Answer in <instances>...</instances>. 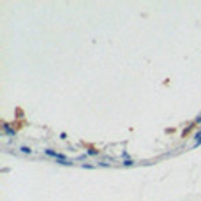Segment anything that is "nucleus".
Returning a JSON list of instances; mask_svg holds the SVG:
<instances>
[{"instance_id": "7ed1b4c3", "label": "nucleus", "mask_w": 201, "mask_h": 201, "mask_svg": "<svg viewBox=\"0 0 201 201\" xmlns=\"http://www.w3.org/2000/svg\"><path fill=\"white\" fill-rule=\"evenodd\" d=\"M199 145H201V130H198L194 134V148L199 147Z\"/></svg>"}, {"instance_id": "39448f33", "label": "nucleus", "mask_w": 201, "mask_h": 201, "mask_svg": "<svg viewBox=\"0 0 201 201\" xmlns=\"http://www.w3.org/2000/svg\"><path fill=\"white\" fill-rule=\"evenodd\" d=\"M20 152H21V153H28V155H30V153H32V148H30V147H25V145H23V147L20 148Z\"/></svg>"}, {"instance_id": "1a4fd4ad", "label": "nucleus", "mask_w": 201, "mask_h": 201, "mask_svg": "<svg viewBox=\"0 0 201 201\" xmlns=\"http://www.w3.org/2000/svg\"><path fill=\"white\" fill-rule=\"evenodd\" d=\"M122 159H124V161H125V159H130L129 153H127V152H122Z\"/></svg>"}, {"instance_id": "f257e3e1", "label": "nucleus", "mask_w": 201, "mask_h": 201, "mask_svg": "<svg viewBox=\"0 0 201 201\" xmlns=\"http://www.w3.org/2000/svg\"><path fill=\"white\" fill-rule=\"evenodd\" d=\"M48 157H53L55 161H69L67 159V155H64V153H60V152H55V150H51V148H46V150H43Z\"/></svg>"}, {"instance_id": "423d86ee", "label": "nucleus", "mask_w": 201, "mask_h": 201, "mask_svg": "<svg viewBox=\"0 0 201 201\" xmlns=\"http://www.w3.org/2000/svg\"><path fill=\"white\" fill-rule=\"evenodd\" d=\"M58 166H72V161H57Z\"/></svg>"}, {"instance_id": "0eeeda50", "label": "nucleus", "mask_w": 201, "mask_h": 201, "mask_svg": "<svg viewBox=\"0 0 201 201\" xmlns=\"http://www.w3.org/2000/svg\"><path fill=\"white\" fill-rule=\"evenodd\" d=\"M122 164H124V166H134V161H132V159H125Z\"/></svg>"}, {"instance_id": "f03ea898", "label": "nucleus", "mask_w": 201, "mask_h": 201, "mask_svg": "<svg viewBox=\"0 0 201 201\" xmlns=\"http://www.w3.org/2000/svg\"><path fill=\"white\" fill-rule=\"evenodd\" d=\"M2 127H4V132H6L7 136H16V130L12 129V127L7 124V122H4V124H2Z\"/></svg>"}, {"instance_id": "f8f14e48", "label": "nucleus", "mask_w": 201, "mask_h": 201, "mask_svg": "<svg viewBox=\"0 0 201 201\" xmlns=\"http://www.w3.org/2000/svg\"><path fill=\"white\" fill-rule=\"evenodd\" d=\"M194 124H201V115H199V116H198V118L194 120Z\"/></svg>"}, {"instance_id": "9b49d317", "label": "nucleus", "mask_w": 201, "mask_h": 201, "mask_svg": "<svg viewBox=\"0 0 201 201\" xmlns=\"http://www.w3.org/2000/svg\"><path fill=\"white\" fill-rule=\"evenodd\" d=\"M99 166H101V168H108L109 164L108 162H99Z\"/></svg>"}, {"instance_id": "9d476101", "label": "nucleus", "mask_w": 201, "mask_h": 201, "mask_svg": "<svg viewBox=\"0 0 201 201\" xmlns=\"http://www.w3.org/2000/svg\"><path fill=\"white\" fill-rule=\"evenodd\" d=\"M60 139H67V134L65 132H60Z\"/></svg>"}, {"instance_id": "6e6552de", "label": "nucleus", "mask_w": 201, "mask_h": 201, "mask_svg": "<svg viewBox=\"0 0 201 201\" xmlns=\"http://www.w3.org/2000/svg\"><path fill=\"white\" fill-rule=\"evenodd\" d=\"M81 168H87V169H94L95 166L94 164H81Z\"/></svg>"}, {"instance_id": "20e7f679", "label": "nucleus", "mask_w": 201, "mask_h": 201, "mask_svg": "<svg viewBox=\"0 0 201 201\" xmlns=\"http://www.w3.org/2000/svg\"><path fill=\"white\" fill-rule=\"evenodd\" d=\"M99 152H101V150H97V148H94V147L87 148V155H99Z\"/></svg>"}]
</instances>
